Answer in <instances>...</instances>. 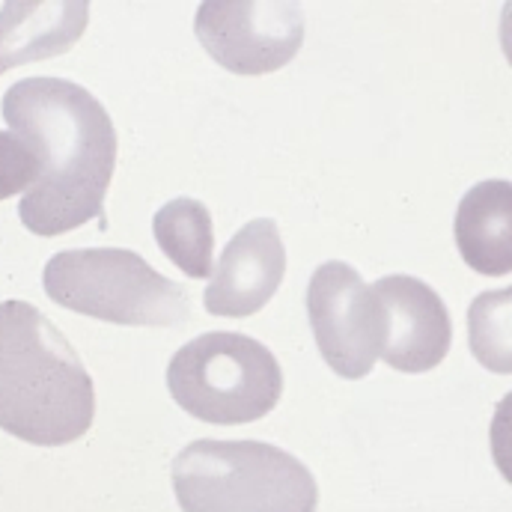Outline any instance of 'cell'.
<instances>
[{
  "label": "cell",
  "instance_id": "3957f363",
  "mask_svg": "<svg viewBox=\"0 0 512 512\" xmlns=\"http://www.w3.org/2000/svg\"><path fill=\"white\" fill-rule=\"evenodd\" d=\"M170 477L182 512H316L319 504L307 465L262 441H191Z\"/></svg>",
  "mask_w": 512,
  "mask_h": 512
},
{
  "label": "cell",
  "instance_id": "6da1fadb",
  "mask_svg": "<svg viewBox=\"0 0 512 512\" xmlns=\"http://www.w3.org/2000/svg\"><path fill=\"white\" fill-rule=\"evenodd\" d=\"M0 194H24L21 224L60 236L102 215L117 134L108 111L66 78H27L0 102Z\"/></svg>",
  "mask_w": 512,
  "mask_h": 512
},
{
  "label": "cell",
  "instance_id": "5b68a950",
  "mask_svg": "<svg viewBox=\"0 0 512 512\" xmlns=\"http://www.w3.org/2000/svg\"><path fill=\"white\" fill-rule=\"evenodd\" d=\"M167 387L191 417L236 426L265 417L277 405L283 376L259 340L212 331L194 337L170 358Z\"/></svg>",
  "mask_w": 512,
  "mask_h": 512
},
{
  "label": "cell",
  "instance_id": "8fae6325",
  "mask_svg": "<svg viewBox=\"0 0 512 512\" xmlns=\"http://www.w3.org/2000/svg\"><path fill=\"white\" fill-rule=\"evenodd\" d=\"M87 27V3H3V69L51 57L75 45Z\"/></svg>",
  "mask_w": 512,
  "mask_h": 512
},
{
  "label": "cell",
  "instance_id": "8992f818",
  "mask_svg": "<svg viewBox=\"0 0 512 512\" xmlns=\"http://www.w3.org/2000/svg\"><path fill=\"white\" fill-rule=\"evenodd\" d=\"M307 316L325 364L343 379H364L382 358L387 313L382 298L346 262H325L307 286Z\"/></svg>",
  "mask_w": 512,
  "mask_h": 512
},
{
  "label": "cell",
  "instance_id": "277c9868",
  "mask_svg": "<svg viewBox=\"0 0 512 512\" xmlns=\"http://www.w3.org/2000/svg\"><path fill=\"white\" fill-rule=\"evenodd\" d=\"M42 283L60 307L114 325H179L191 316L188 292L123 248L51 256Z\"/></svg>",
  "mask_w": 512,
  "mask_h": 512
},
{
  "label": "cell",
  "instance_id": "52a82bcc",
  "mask_svg": "<svg viewBox=\"0 0 512 512\" xmlns=\"http://www.w3.org/2000/svg\"><path fill=\"white\" fill-rule=\"evenodd\" d=\"M209 57L236 75H265L286 66L304 39V15L286 0H206L194 21Z\"/></svg>",
  "mask_w": 512,
  "mask_h": 512
},
{
  "label": "cell",
  "instance_id": "30bf717a",
  "mask_svg": "<svg viewBox=\"0 0 512 512\" xmlns=\"http://www.w3.org/2000/svg\"><path fill=\"white\" fill-rule=\"evenodd\" d=\"M456 245L477 274L512 271V182L474 185L456 212Z\"/></svg>",
  "mask_w": 512,
  "mask_h": 512
},
{
  "label": "cell",
  "instance_id": "5bb4252c",
  "mask_svg": "<svg viewBox=\"0 0 512 512\" xmlns=\"http://www.w3.org/2000/svg\"><path fill=\"white\" fill-rule=\"evenodd\" d=\"M492 456L504 480L512 483V390L498 402L492 417Z\"/></svg>",
  "mask_w": 512,
  "mask_h": 512
},
{
  "label": "cell",
  "instance_id": "ba28073f",
  "mask_svg": "<svg viewBox=\"0 0 512 512\" xmlns=\"http://www.w3.org/2000/svg\"><path fill=\"white\" fill-rule=\"evenodd\" d=\"M387 313V343L382 361L399 373L435 370L453 340L450 313L438 292L417 277L390 274L373 283Z\"/></svg>",
  "mask_w": 512,
  "mask_h": 512
},
{
  "label": "cell",
  "instance_id": "4fadbf2b",
  "mask_svg": "<svg viewBox=\"0 0 512 512\" xmlns=\"http://www.w3.org/2000/svg\"><path fill=\"white\" fill-rule=\"evenodd\" d=\"M468 343L489 373H512V286L474 298L468 310Z\"/></svg>",
  "mask_w": 512,
  "mask_h": 512
},
{
  "label": "cell",
  "instance_id": "9a60e30c",
  "mask_svg": "<svg viewBox=\"0 0 512 512\" xmlns=\"http://www.w3.org/2000/svg\"><path fill=\"white\" fill-rule=\"evenodd\" d=\"M501 45H504V54L512 66V3L504 6V15H501Z\"/></svg>",
  "mask_w": 512,
  "mask_h": 512
},
{
  "label": "cell",
  "instance_id": "9c48e42d",
  "mask_svg": "<svg viewBox=\"0 0 512 512\" xmlns=\"http://www.w3.org/2000/svg\"><path fill=\"white\" fill-rule=\"evenodd\" d=\"M283 271L286 251L277 224L256 218L227 242L206 286L203 304L212 316L245 319L274 298Z\"/></svg>",
  "mask_w": 512,
  "mask_h": 512
},
{
  "label": "cell",
  "instance_id": "7a4b0ae2",
  "mask_svg": "<svg viewBox=\"0 0 512 512\" xmlns=\"http://www.w3.org/2000/svg\"><path fill=\"white\" fill-rule=\"evenodd\" d=\"M93 382L69 340L24 301L0 304V426L3 432L60 447L93 423Z\"/></svg>",
  "mask_w": 512,
  "mask_h": 512
},
{
  "label": "cell",
  "instance_id": "7c38bea8",
  "mask_svg": "<svg viewBox=\"0 0 512 512\" xmlns=\"http://www.w3.org/2000/svg\"><path fill=\"white\" fill-rule=\"evenodd\" d=\"M152 236L167 259L182 268L188 277L212 274V218L209 209L191 197H179L164 203L152 218Z\"/></svg>",
  "mask_w": 512,
  "mask_h": 512
}]
</instances>
